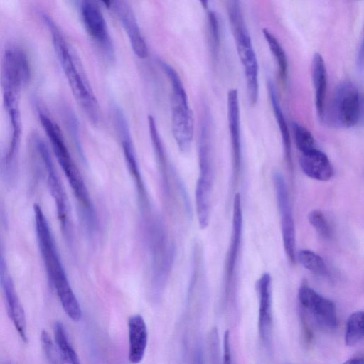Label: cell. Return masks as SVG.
Masks as SVG:
<instances>
[{"instance_id":"obj_1","label":"cell","mask_w":364,"mask_h":364,"mask_svg":"<svg viewBox=\"0 0 364 364\" xmlns=\"http://www.w3.org/2000/svg\"><path fill=\"white\" fill-rule=\"evenodd\" d=\"M31 77L26 65L13 55H4L1 59L0 84L4 108L9 124V140L4 159L5 174L9 178L16 173L20 146L22 120L20 109L21 89Z\"/></svg>"},{"instance_id":"obj_2","label":"cell","mask_w":364,"mask_h":364,"mask_svg":"<svg viewBox=\"0 0 364 364\" xmlns=\"http://www.w3.org/2000/svg\"><path fill=\"white\" fill-rule=\"evenodd\" d=\"M41 16L50 33L57 59L75 100L90 122L98 125L100 107L77 53L53 18L46 12H41Z\"/></svg>"},{"instance_id":"obj_3","label":"cell","mask_w":364,"mask_h":364,"mask_svg":"<svg viewBox=\"0 0 364 364\" xmlns=\"http://www.w3.org/2000/svg\"><path fill=\"white\" fill-rule=\"evenodd\" d=\"M33 214L38 245L48 280L65 314L78 321L82 316L80 305L68 280L48 221L38 204L33 205Z\"/></svg>"},{"instance_id":"obj_4","label":"cell","mask_w":364,"mask_h":364,"mask_svg":"<svg viewBox=\"0 0 364 364\" xmlns=\"http://www.w3.org/2000/svg\"><path fill=\"white\" fill-rule=\"evenodd\" d=\"M38 119L50 142L53 154L63 171L87 228L95 225L96 214L87 188L67 146L60 128L47 112L37 107Z\"/></svg>"},{"instance_id":"obj_5","label":"cell","mask_w":364,"mask_h":364,"mask_svg":"<svg viewBox=\"0 0 364 364\" xmlns=\"http://www.w3.org/2000/svg\"><path fill=\"white\" fill-rule=\"evenodd\" d=\"M227 11L237 53L242 65L246 80L248 102L255 105L259 98V65L252 38L246 25L240 2L229 1Z\"/></svg>"},{"instance_id":"obj_6","label":"cell","mask_w":364,"mask_h":364,"mask_svg":"<svg viewBox=\"0 0 364 364\" xmlns=\"http://www.w3.org/2000/svg\"><path fill=\"white\" fill-rule=\"evenodd\" d=\"M158 63L168 78L171 93V129L178 149L187 152L194 133V119L188 104V95L177 71L167 62L159 59Z\"/></svg>"},{"instance_id":"obj_7","label":"cell","mask_w":364,"mask_h":364,"mask_svg":"<svg viewBox=\"0 0 364 364\" xmlns=\"http://www.w3.org/2000/svg\"><path fill=\"white\" fill-rule=\"evenodd\" d=\"M29 144L33 155L37 157L46 173L47 186L55 205L62 233L67 243L71 246L73 242V229L70 204L50 150L38 132L31 133Z\"/></svg>"},{"instance_id":"obj_8","label":"cell","mask_w":364,"mask_h":364,"mask_svg":"<svg viewBox=\"0 0 364 364\" xmlns=\"http://www.w3.org/2000/svg\"><path fill=\"white\" fill-rule=\"evenodd\" d=\"M363 95L358 87L350 80H343L336 87L331 105L329 121L341 128H352L363 117Z\"/></svg>"},{"instance_id":"obj_9","label":"cell","mask_w":364,"mask_h":364,"mask_svg":"<svg viewBox=\"0 0 364 364\" xmlns=\"http://www.w3.org/2000/svg\"><path fill=\"white\" fill-rule=\"evenodd\" d=\"M211 130L210 114L209 109L205 106L203 108L199 129V176L195 189V200L200 202L211 200L214 179Z\"/></svg>"},{"instance_id":"obj_10","label":"cell","mask_w":364,"mask_h":364,"mask_svg":"<svg viewBox=\"0 0 364 364\" xmlns=\"http://www.w3.org/2000/svg\"><path fill=\"white\" fill-rule=\"evenodd\" d=\"M277 208L280 215L281 233L286 256L291 264L296 259V232L289 192L283 175L279 171L272 174Z\"/></svg>"},{"instance_id":"obj_11","label":"cell","mask_w":364,"mask_h":364,"mask_svg":"<svg viewBox=\"0 0 364 364\" xmlns=\"http://www.w3.org/2000/svg\"><path fill=\"white\" fill-rule=\"evenodd\" d=\"M298 301L301 311L309 313L319 326L328 330L336 328L337 311L332 301L306 284L298 290Z\"/></svg>"},{"instance_id":"obj_12","label":"cell","mask_w":364,"mask_h":364,"mask_svg":"<svg viewBox=\"0 0 364 364\" xmlns=\"http://www.w3.org/2000/svg\"><path fill=\"white\" fill-rule=\"evenodd\" d=\"M80 13L90 37L109 60L114 56L113 43L104 15L96 1H80Z\"/></svg>"},{"instance_id":"obj_13","label":"cell","mask_w":364,"mask_h":364,"mask_svg":"<svg viewBox=\"0 0 364 364\" xmlns=\"http://www.w3.org/2000/svg\"><path fill=\"white\" fill-rule=\"evenodd\" d=\"M106 4L114 12L122 26L134 54L141 59L146 58L149 54L147 44L131 5L127 1L122 0L109 1Z\"/></svg>"},{"instance_id":"obj_14","label":"cell","mask_w":364,"mask_h":364,"mask_svg":"<svg viewBox=\"0 0 364 364\" xmlns=\"http://www.w3.org/2000/svg\"><path fill=\"white\" fill-rule=\"evenodd\" d=\"M227 108L232 155V180L235 184L238 180L242 165L240 103L238 91L236 88H231L228 91Z\"/></svg>"},{"instance_id":"obj_15","label":"cell","mask_w":364,"mask_h":364,"mask_svg":"<svg viewBox=\"0 0 364 364\" xmlns=\"http://www.w3.org/2000/svg\"><path fill=\"white\" fill-rule=\"evenodd\" d=\"M242 235V210L240 193L234 196L230 242L225 264V291L228 295L234 280Z\"/></svg>"},{"instance_id":"obj_16","label":"cell","mask_w":364,"mask_h":364,"mask_svg":"<svg viewBox=\"0 0 364 364\" xmlns=\"http://www.w3.org/2000/svg\"><path fill=\"white\" fill-rule=\"evenodd\" d=\"M0 285L6 300L9 315L22 341H27L26 320L5 259L0 254Z\"/></svg>"},{"instance_id":"obj_17","label":"cell","mask_w":364,"mask_h":364,"mask_svg":"<svg viewBox=\"0 0 364 364\" xmlns=\"http://www.w3.org/2000/svg\"><path fill=\"white\" fill-rule=\"evenodd\" d=\"M299 163L303 173L311 179L328 181L333 177L334 168L330 159L317 146L300 153Z\"/></svg>"},{"instance_id":"obj_18","label":"cell","mask_w":364,"mask_h":364,"mask_svg":"<svg viewBox=\"0 0 364 364\" xmlns=\"http://www.w3.org/2000/svg\"><path fill=\"white\" fill-rule=\"evenodd\" d=\"M259 298L258 329L264 342L269 341L272 324V277L266 272L257 282Z\"/></svg>"},{"instance_id":"obj_19","label":"cell","mask_w":364,"mask_h":364,"mask_svg":"<svg viewBox=\"0 0 364 364\" xmlns=\"http://www.w3.org/2000/svg\"><path fill=\"white\" fill-rule=\"evenodd\" d=\"M129 354L132 364H138L145 354L148 331L144 318L140 314H134L128 318Z\"/></svg>"},{"instance_id":"obj_20","label":"cell","mask_w":364,"mask_h":364,"mask_svg":"<svg viewBox=\"0 0 364 364\" xmlns=\"http://www.w3.org/2000/svg\"><path fill=\"white\" fill-rule=\"evenodd\" d=\"M311 75L314 88L316 114L320 120H323L327 91V70L325 61L318 53H316L312 58Z\"/></svg>"},{"instance_id":"obj_21","label":"cell","mask_w":364,"mask_h":364,"mask_svg":"<svg viewBox=\"0 0 364 364\" xmlns=\"http://www.w3.org/2000/svg\"><path fill=\"white\" fill-rule=\"evenodd\" d=\"M267 86L270 103L274 112V115L279 129L284 157L288 166L291 169L293 167V162L291 139L288 125L278 99L275 85L271 79H268Z\"/></svg>"},{"instance_id":"obj_22","label":"cell","mask_w":364,"mask_h":364,"mask_svg":"<svg viewBox=\"0 0 364 364\" xmlns=\"http://www.w3.org/2000/svg\"><path fill=\"white\" fill-rule=\"evenodd\" d=\"M148 124L150 137L154 153L156 156L157 163L160 169L161 178H163L164 189L166 193L169 191L168 179V164L166 152L161 141L155 119L151 115L148 116Z\"/></svg>"},{"instance_id":"obj_23","label":"cell","mask_w":364,"mask_h":364,"mask_svg":"<svg viewBox=\"0 0 364 364\" xmlns=\"http://www.w3.org/2000/svg\"><path fill=\"white\" fill-rule=\"evenodd\" d=\"M54 338L60 364H81L76 351L70 343L65 328L60 321L55 322L54 325Z\"/></svg>"},{"instance_id":"obj_24","label":"cell","mask_w":364,"mask_h":364,"mask_svg":"<svg viewBox=\"0 0 364 364\" xmlns=\"http://www.w3.org/2000/svg\"><path fill=\"white\" fill-rule=\"evenodd\" d=\"M262 33L277 63L280 80L285 85L288 77V60L286 52L280 42L270 31L264 28Z\"/></svg>"},{"instance_id":"obj_25","label":"cell","mask_w":364,"mask_h":364,"mask_svg":"<svg viewBox=\"0 0 364 364\" xmlns=\"http://www.w3.org/2000/svg\"><path fill=\"white\" fill-rule=\"evenodd\" d=\"M363 338V312L352 313L346 323L344 341L347 346H354Z\"/></svg>"},{"instance_id":"obj_26","label":"cell","mask_w":364,"mask_h":364,"mask_svg":"<svg viewBox=\"0 0 364 364\" xmlns=\"http://www.w3.org/2000/svg\"><path fill=\"white\" fill-rule=\"evenodd\" d=\"M296 257L301 265L312 274L319 277L328 275L326 264L317 253L309 250H302L296 255Z\"/></svg>"},{"instance_id":"obj_27","label":"cell","mask_w":364,"mask_h":364,"mask_svg":"<svg viewBox=\"0 0 364 364\" xmlns=\"http://www.w3.org/2000/svg\"><path fill=\"white\" fill-rule=\"evenodd\" d=\"M209 45L212 57L215 61L218 58L220 48V26L215 12L207 8Z\"/></svg>"},{"instance_id":"obj_28","label":"cell","mask_w":364,"mask_h":364,"mask_svg":"<svg viewBox=\"0 0 364 364\" xmlns=\"http://www.w3.org/2000/svg\"><path fill=\"white\" fill-rule=\"evenodd\" d=\"M291 128L296 148L300 153L316 147L315 139L307 128L296 121L291 122Z\"/></svg>"},{"instance_id":"obj_29","label":"cell","mask_w":364,"mask_h":364,"mask_svg":"<svg viewBox=\"0 0 364 364\" xmlns=\"http://www.w3.org/2000/svg\"><path fill=\"white\" fill-rule=\"evenodd\" d=\"M311 225L323 239H330L333 235L331 225L326 215L319 210H311L308 215Z\"/></svg>"},{"instance_id":"obj_30","label":"cell","mask_w":364,"mask_h":364,"mask_svg":"<svg viewBox=\"0 0 364 364\" xmlns=\"http://www.w3.org/2000/svg\"><path fill=\"white\" fill-rule=\"evenodd\" d=\"M41 346L48 364H60L59 354L55 343L49 333L43 331L41 334Z\"/></svg>"},{"instance_id":"obj_31","label":"cell","mask_w":364,"mask_h":364,"mask_svg":"<svg viewBox=\"0 0 364 364\" xmlns=\"http://www.w3.org/2000/svg\"><path fill=\"white\" fill-rule=\"evenodd\" d=\"M66 119L68 120V125L70 127V132L72 134L73 140L76 144L77 148L79 150V152L81 153V145L78 136V127L76 117H75L73 113L68 112H67Z\"/></svg>"},{"instance_id":"obj_32","label":"cell","mask_w":364,"mask_h":364,"mask_svg":"<svg viewBox=\"0 0 364 364\" xmlns=\"http://www.w3.org/2000/svg\"><path fill=\"white\" fill-rule=\"evenodd\" d=\"M223 364H232L230 333L228 330L223 337Z\"/></svg>"},{"instance_id":"obj_33","label":"cell","mask_w":364,"mask_h":364,"mask_svg":"<svg viewBox=\"0 0 364 364\" xmlns=\"http://www.w3.org/2000/svg\"><path fill=\"white\" fill-rule=\"evenodd\" d=\"M363 44L360 45L358 48V50L357 53V57H356V63L357 67L358 69L360 70V72H363Z\"/></svg>"},{"instance_id":"obj_34","label":"cell","mask_w":364,"mask_h":364,"mask_svg":"<svg viewBox=\"0 0 364 364\" xmlns=\"http://www.w3.org/2000/svg\"><path fill=\"white\" fill-rule=\"evenodd\" d=\"M343 364H363V358L362 357H353L346 360Z\"/></svg>"},{"instance_id":"obj_35","label":"cell","mask_w":364,"mask_h":364,"mask_svg":"<svg viewBox=\"0 0 364 364\" xmlns=\"http://www.w3.org/2000/svg\"><path fill=\"white\" fill-rule=\"evenodd\" d=\"M0 364H14L11 362H2V363H0Z\"/></svg>"}]
</instances>
